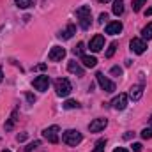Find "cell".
<instances>
[{"mask_svg": "<svg viewBox=\"0 0 152 152\" xmlns=\"http://www.w3.org/2000/svg\"><path fill=\"white\" fill-rule=\"evenodd\" d=\"M104 147H106V140H99V142L96 143L94 152H104Z\"/></svg>", "mask_w": 152, "mask_h": 152, "instance_id": "cell-24", "label": "cell"}, {"mask_svg": "<svg viewBox=\"0 0 152 152\" xmlns=\"http://www.w3.org/2000/svg\"><path fill=\"white\" fill-rule=\"evenodd\" d=\"M2 152H11V151H2Z\"/></svg>", "mask_w": 152, "mask_h": 152, "instance_id": "cell-38", "label": "cell"}, {"mask_svg": "<svg viewBox=\"0 0 152 152\" xmlns=\"http://www.w3.org/2000/svg\"><path fill=\"white\" fill-rule=\"evenodd\" d=\"M113 14L115 16H120L122 12H124V0H115L113 2Z\"/></svg>", "mask_w": 152, "mask_h": 152, "instance_id": "cell-18", "label": "cell"}, {"mask_svg": "<svg viewBox=\"0 0 152 152\" xmlns=\"http://www.w3.org/2000/svg\"><path fill=\"white\" fill-rule=\"evenodd\" d=\"M32 85H34V88H36V90H41V92L48 90V85H50V76L41 75V76H37V78H34Z\"/></svg>", "mask_w": 152, "mask_h": 152, "instance_id": "cell-6", "label": "cell"}, {"mask_svg": "<svg viewBox=\"0 0 152 152\" xmlns=\"http://www.w3.org/2000/svg\"><path fill=\"white\" fill-rule=\"evenodd\" d=\"M115 50H117V41H113V42L108 46V50H106V58H112V57H113Z\"/></svg>", "mask_w": 152, "mask_h": 152, "instance_id": "cell-23", "label": "cell"}, {"mask_svg": "<svg viewBox=\"0 0 152 152\" xmlns=\"http://www.w3.org/2000/svg\"><path fill=\"white\" fill-rule=\"evenodd\" d=\"M142 138H143V140L152 138V127H147V129H143V131H142Z\"/></svg>", "mask_w": 152, "mask_h": 152, "instance_id": "cell-26", "label": "cell"}, {"mask_svg": "<svg viewBox=\"0 0 152 152\" xmlns=\"http://www.w3.org/2000/svg\"><path fill=\"white\" fill-rule=\"evenodd\" d=\"M127 99H129L127 94H118L117 97H113V101H112L113 110H124L127 106Z\"/></svg>", "mask_w": 152, "mask_h": 152, "instance_id": "cell-10", "label": "cell"}, {"mask_svg": "<svg viewBox=\"0 0 152 152\" xmlns=\"http://www.w3.org/2000/svg\"><path fill=\"white\" fill-rule=\"evenodd\" d=\"M2 80H4V73H2V69H0V83H2Z\"/></svg>", "mask_w": 152, "mask_h": 152, "instance_id": "cell-36", "label": "cell"}, {"mask_svg": "<svg viewBox=\"0 0 152 152\" xmlns=\"http://www.w3.org/2000/svg\"><path fill=\"white\" fill-rule=\"evenodd\" d=\"M133 151L134 152H142V143H133Z\"/></svg>", "mask_w": 152, "mask_h": 152, "instance_id": "cell-29", "label": "cell"}, {"mask_svg": "<svg viewBox=\"0 0 152 152\" xmlns=\"http://www.w3.org/2000/svg\"><path fill=\"white\" fill-rule=\"evenodd\" d=\"M14 2H16V5L20 9H28L32 5V0H14Z\"/></svg>", "mask_w": 152, "mask_h": 152, "instance_id": "cell-20", "label": "cell"}, {"mask_svg": "<svg viewBox=\"0 0 152 152\" xmlns=\"http://www.w3.org/2000/svg\"><path fill=\"white\" fill-rule=\"evenodd\" d=\"M99 2H101V4H106V2H110V0H99Z\"/></svg>", "mask_w": 152, "mask_h": 152, "instance_id": "cell-37", "label": "cell"}, {"mask_svg": "<svg viewBox=\"0 0 152 152\" xmlns=\"http://www.w3.org/2000/svg\"><path fill=\"white\" fill-rule=\"evenodd\" d=\"M151 126H152V117H151Z\"/></svg>", "mask_w": 152, "mask_h": 152, "instance_id": "cell-39", "label": "cell"}, {"mask_svg": "<svg viewBox=\"0 0 152 152\" xmlns=\"http://www.w3.org/2000/svg\"><path fill=\"white\" fill-rule=\"evenodd\" d=\"M104 20H108V14H106V12H103V14L99 16V21H101V23H104Z\"/></svg>", "mask_w": 152, "mask_h": 152, "instance_id": "cell-31", "label": "cell"}, {"mask_svg": "<svg viewBox=\"0 0 152 152\" xmlns=\"http://www.w3.org/2000/svg\"><path fill=\"white\" fill-rule=\"evenodd\" d=\"M36 69H39V71H42V69H46V66H44V64H41V66H37Z\"/></svg>", "mask_w": 152, "mask_h": 152, "instance_id": "cell-35", "label": "cell"}, {"mask_svg": "<svg viewBox=\"0 0 152 152\" xmlns=\"http://www.w3.org/2000/svg\"><path fill=\"white\" fill-rule=\"evenodd\" d=\"M76 18H78V21H80V27H81L83 30H87V28L90 27V20H92V11H90V7H88V5L78 7V9H76Z\"/></svg>", "mask_w": 152, "mask_h": 152, "instance_id": "cell-1", "label": "cell"}, {"mask_svg": "<svg viewBox=\"0 0 152 152\" xmlns=\"http://www.w3.org/2000/svg\"><path fill=\"white\" fill-rule=\"evenodd\" d=\"M113 152H127V149H124V147H118V149H115Z\"/></svg>", "mask_w": 152, "mask_h": 152, "instance_id": "cell-33", "label": "cell"}, {"mask_svg": "<svg viewBox=\"0 0 152 152\" xmlns=\"http://www.w3.org/2000/svg\"><path fill=\"white\" fill-rule=\"evenodd\" d=\"M58 126H50L42 131V136L50 142V143H58Z\"/></svg>", "mask_w": 152, "mask_h": 152, "instance_id": "cell-4", "label": "cell"}, {"mask_svg": "<svg viewBox=\"0 0 152 152\" xmlns=\"http://www.w3.org/2000/svg\"><path fill=\"white\" fill-rule=\"evenodd\" d=\"M81 62H83L85 67H96L97 58H96V57H90V55H83V57H81Z\"/></svg>", "mask_w": 152, "mask_h": 152, "instance_id": "cell-16", "label": "cell"}, {"mask_svg": "<svg viewBox=\"0 0 152 152\" xmlns=\"http://www.w3.org/2000/svg\"><path fill=\"white\" fill-rule=\"evenodd\" d=\"M83 50H85V44H83V42H78V46L73 50V53H75V55H81V57H83Z\"/></svg>", "mask_w": 152, "mask_h": 152, "instance_id": "cell-25", "label": "cell"}, {"mask_svg": "<svg viewBox=\"0 0 152 152\" xmlns=\"http://www.w3.org/2000/svg\"><path fill=\"white\" fill-rule=\"evenodd\" d=\"M16 120H18V110H14V112L11 113V117H9V120L5 122V131H11V129L14 127Z\"/></svg>", "mask_w": 152, "mask_h": 152, "instance_id": "cell-17", "label": "cell"}, {"mask_svg": "<svg viewBox=\"0 0 152 152\" xmlns=\"http://www.w3.org/2000/svg\"><path fill=\"white\" fill-rule=\"evenodd\" d=\"M25 138H27V133H21V134H18V136H16V140H18V142H23Z\"/></svg>", "mask_w": 152, "mask_h": 152, "instance_id": "cell-30", "label": "cell"}, {"mask_svg": "<svg viewBox=\"0 0 152 152\" xmlns=\"http://www.w3.org/2000/svg\"><path fill=\"white\" fill-rule=\"evenodd\" d=\"M113 76H120L122 75V67H118V66H115V67H112V71H110Z\"/></svg>", "mask_w": 152, "mask_h": 152, "instance_id": "cell-28", "label": "cell"}, {"mask_svg": "<svg viewBox=\"0 0 152 152\" xmlns=\"http://www.w3.org/2000/svg\"><path fill=\"white\" fill-rule=\"evenodd\" d=\"M67 69H69V73H75L78 76H83V69L80 67V64L76 62V60H71L69 64H67Z\"/></svg>", "mask_w": 152, "mask_h": 152, "instance_id": "cell-15", "label": "cell"}, {"mask_svg": "<svg viewBox=\"0 0 152 152\" xmlns=\"http://www.w3.org/2000/svg\"><path fill=\"white\" fill-rule=\"evenodd\" d=\"M151 14H152V7H149V9L145 11V16H151Z\"/></svg>", "mask_w": 152, "mask_h": 152, "instance_id": "cell-34", "label": "cell"}, {"mask_svg": "<svg viewBox=\"0 0 152 152\" xmlns=\"http://www.w3.org/2000/svg\"><path fill=\"white\" fill-rule=\"evenodd\" d=\"M55 90H57V96H60V97H67L69 94H71V83H69V80H66V78H58V80H55Z\"/></svg>", "mask_w": 152, "mask_h": 152, "instance_id": "cell-3", "label": "cell"}, {"mask_svg": "<svg viewBox=\"0 0 152 152\" xmlns=\"http://www.w3.org/2000/svg\"><path fill=\"white\" fill-rule=\"evenodd\" d=\"M64 57H66V50L60 48V46H53V48L50 50V53H48V58H50L51 62H60Z\"/></svg>", "mask_w": 152, "mask_h": 152, "instance_id": "cell-7", "label": "cell"}, {"mask_svg": "<svg viewBox=\"0 0 152 152\" xmlns=\"http://www.w3.org/2000/svg\"><path fill=\"white\" fill-rule=\"evenodd\" d=\"M75 34H76V27L73 25V23H69V25L66 27V30H62V32L58 34V37L60 39H71Z\"/></svg>", "mask_w": 152, "mask_h": 152, "instance_id": "cell-14", "label": "cell"}, {"mask_svg": "<svg viewBox=\"0 0 152 152\" xmlns=\"http://www.w3.org/2000/svg\"><path fill=\"white\" fill-rule=\"evenodd\" d=\"M64 108L66 110H73V108H80V103H76L73 99H67L66 103H64Z\"/></svg>", "mask_w": 152, "mask_h": 152, "instance_id": "cell-21", "label": "cell"}, {"mask_svg": "<svg viewBox=\"0 0 152 152\" xmlns=\"http://www.w3.org/2000/svg\"><path fill=\"white\" fill-rule=\"evenodd\" d=\"M41 145V142H32V143H28L27 147H25V152H30V151H34L36 147H39Z\"/></svg>", "mask_w": 152, "mask_h": 152, "instance_id": "cell-27", "label": "cell"}, {"mask_svg": "<svg viewBox=\"0 0 152 152\" xmlns=\"http://www.w3.org/2000/svg\"><path fill=\"white\" fill-rule=\"evenodd\" d=\"M96 80H97L99 87H101L104 92H113V90H115V83H113V81H110L106 76L103 75V73H97V75H96Z\"/></svg>", "mask_w": 152, "mask_h": 152, "instance_id": "cell-5", "label": "cell"}, {"mask_svg": "<svg viewBox=\"0 0 152 152\" xmlns=\"http://www.w3.org/2000/svg\"><path fill=\"white\" fill-rule=\"evenodd\" d=\"M81 140H83V136H81V133L76 131V129H67V131L62 134V142H64L66 145H71V147H76Z\"/></svg>", "mask_w": 152, "mask_h": 152, "instance_id": "cell-2", "label": "cell"}, {"mask_svg": "<svg viewBox=\"0 0 152 152\" xmlns=\"http://www.w3.org/2000/svg\"><path fill=\"white\" fill-rule=\"evenodd\" d=\"M129 46H131V50H133L136 55H142V53L147 50V42H145L143 39H133V41L129 42Z\"/></svg>", "mask_w": 152, "mask_h": 152, "instance_id": "cell-11", "label": "cell"}, {"mask_svg": "<svg viewBox=\"0 0 152 152\" xmlns=\"http://www.w3.org/2000/svg\"><path fill=\"white\" fill-rule=\"evenodd\" d=\"M27 99H28V103H34V101H36V96H32V94H27Z\"/></svg>", "mask_w": 152, "mask_h": 152, "instance_id": "cell-32", "label": "cell"}, {"mask_svg": "<svg viewBox=\"0 0 152 152\" xmlns=\"http://www.w3.org/2000/svg\"><path fill=\"white\" fill-rule=\"evenodd\" d=\"M104 48V37L101 36V34H96L94 37L90 39V50L94 51V53H97V51H101Z\"/></svg>", "mask_w": 152, "mask_h": 152, "instance_id": "cell-9", "label": "cell"}, {"mask_svg": "<svg viewBox=\"0 0 152 152\" xmlns=\"http://www.w3.org/2000/svg\"><path fill=\"white\" fill-rule=\"evenodd\" d=\"M142 36H143V39H152V23H149L147 27H143V30H142Z\"/></svg>", "mask_w": 152, "mask_h": 152, "instance_id": "cell-19", "label": "cell"}, {"mask_svg": "<svg viewBox=\"0 0 152 152\" xmlns=\"http://www.w3.org/2000/svg\"><path fill=\"white\" fill-rule=\"evenodd\" d=\"M106 126H108V120H106V118H94V120L88 124V129H90V133H99V131H103Z\"/></svg>", "mask_w": 152, "mask_h": 152, "instance_id": "cell-8", "label": "cell"}, {"mask_svg": "<svg viewBox=\"0 0 152 152\" xmlns=\"http://www.w3.org/2000/svg\"><path fill=\"white\" fill-rule=\"evenodd\" d=\"M145 2H147V0H133V11H134V12L142 11V7H143Z\"/></svg>", "mask_w": 152, "mask_h": 152, "instance_id": "cell-22", "label": "cell"}, {"mask_svg": "<svg viewBox=\"0 0 152 152\" xmlns=\"http://www.w3.org/2000/svg\"><path fill=\"white\" fill-rule=\"evenodd\" d=\"M142 96H143V87H142V85H133L131 90H129V97H131L133 101H138Z\"/></svg>", "mask_w": 152, "mask_h": 152, "instance_id": "cell-13", "label": "cell"}, {"mask_svg": "<svg viewBox=\"0 0 152 152\" xmlns=\"http://www.w3.org/2000/svg\"><path fill=\"white\" fill-rule=\"evenodd\" d=\"M120 32H122V23H120V21H112V23L106 25V34L117 36V34H120Z\"/></svg>", "mask_w": 152, "mask_h": 152, "instance_id": "cell-12", "label": "cell"}]
</instances>
